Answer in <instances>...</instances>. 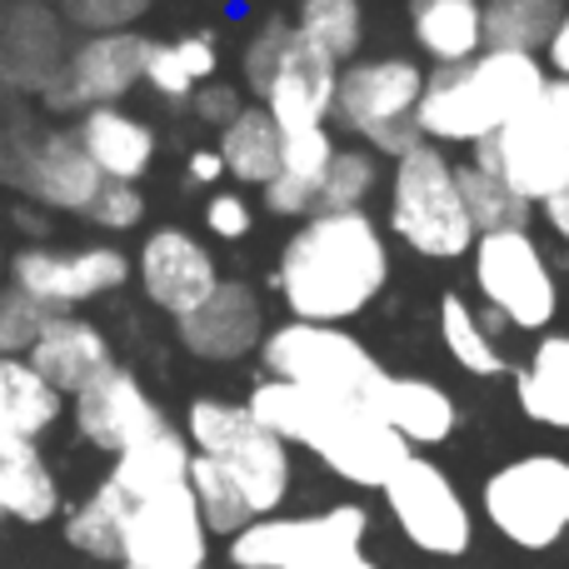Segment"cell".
Returning <instances> with one entry per match:
<instances>
[{"mask_svg": "<svg viewBox=\"0 0 569 569\" xmlns=\"http://www.w3.org/2000/svg\"><path fill=\"white\" fill-rule=\"evenodd\" d=\"M395 276V250L370 210H320L284 236L270 290L284 320L350 325L380 305Z\"/></svg>", "mask_w": 569, "mask_h": 569, "instance_id": "6da1fadb", "label": "cell"}, {"mask_svg": "<svg viewBox=\"0 0 569 569\" xmlns=\"http://www.w3.org/2000/svg\"><path fill=\"white\" fill-rule=\"evenodd\" d=\"M246 410L276 440H284L290 450H310L335 480L355 485V490H385L390 475L415 455L365 400L310 395L300 385L270 380V375H260L246 390Z\"/></svg>", "mask_w": 569, "mask_h": 569, "instance_id": "7a4b0ae2", "label": "cell"}, {"mask_svg": "<svg viewBox=\"0 0 569 569\" xmlns=\"http://www.w3.org/2000/svg\"><path fill=\"white\" fill-rule=\"evenodd\" d=\"M545 90H550V70L540 56L485 50L465 66L425 70L415 130L440 150H475L500 126H510L520 110L540 106Z\"/></svg>", "mask_w": 569, "mask_h": 569, "instance_id": "3957f363", "label": "cell"}, {"mask_svg": "<svg viewBox=\"0 0 569 569\" xmlns=\"http://www.w3.org/2000/svg\"><path fill=\"white\" fill-rule=\"evenodd\" d=\"M385 236H395L410 256L420 260H470L475 250V226L465 216L460 200V160L450 150L420 140L390 160L385 176Z\"/></svg>", "mask_w": 569, "mask_h": 569, "instance_id": "277c9868", "label": "cell"}, {"mask_svg": "<svg viewBox=\"0 0 569 569\" xmlns=\"http://www.w3.org/2000/svg\"><path fill=\"white\" fill-rule=\"evenodd\" d=\"M470 284L480 295V315L490 330H520L545 335L560 325L565 310V280L555 256L530 226L520 230H495L480 236L470 250Z\"/></svg>", "mask_w": 569, "mask_h": 569, "instance_id": "5b68a950", "label": "cell"}, {"mask_svg": "<svg viewBox=\"0 0 569 569\" xmlns=\"http://www.w3.org/2000/svg\"><path fill=\"white\" fill-rule=\"evenodd\" d=\"M186 440L190 450L210 455L236 480V490L246 495L256 520L284 510V500L295 490V450L246 410V400L196 395L186 405Z\"/></svg>", "mask_w": 569, "mask_h": 569, "instance_id": "8992f818", "label": "cell"}, {"mask_svg": "<svg viewBox=\"0 0 569 569\" xmlns=\"http://www.w3.org/2000/svg\"><path fill=\"white\" fill-rule=\"evenodd\" d=\"M0 186L40 216H80L100 196V170L70 126H40L30 116L0 120Z\"/></svg>", "mask_w": 569, "mask_h": 569, "instance_id": "52a82bcc", "label": "cell"}, {"mask_svg": "<svg viewBox=\"0 0 569 569\" xmlns=\"http://www.w3.org/2000/svg\"><path fill=\"white\" fill-rule=\"evenodd\" d=\"M425 90V66L415 56H360L340 66V90H335V116L345 136L370 146L390 166L405 150L420 146L415 130V106Z\"/></svg>", "mask_w": 569, "mask_h": 569, "instance_id": "ba28073f", "label": "cell"}, {"mask_svg": "<svg viewBox=\"0 0 569 569\" xmlns=\"http://www.w3.org/2000/svg\"><path fill=\"white\" fill-rule=\"evenodd\" d=\"M260 375L284 385H300L310 395H335V400H365L370 405L385 365L375 350L350 330V325H310V320H280L260 340Z\"/></svg>", "mask_w": 569, "mask_h": 569, "instance_id": "9c48e42d", "label": "cell"}, {"mask_svg": "<svg viewBox=\"0 0 569 569\" xmlns=\"http://www.w3.org/2000/svg\"><path fill=\"white\" fill-rule=\"evenodd\" d=\"M485 525L525 555H545L569 540V455L530 450L485 475Z\"/></svg>", "mask_w": 569, "mask_h": 569, "instance_id": "30bf717a", "label": "cell"}, {"mask_svg": "<svg viewBox=\"0 0 569 569\" xmlns=\"http://www.w3.org/2000/svg\"><path fill=\"white\" fill-rule=\"evenodd\" d=\"M146 60L150 36L146 30H110V36H80L70 40L66 66L50 76V86L36 96V106L50 120H70L76 126L86 110L100 106H126L146 86Z\"/></svg>", "mask_w": 569, "mask_h": 569, "instance_id": "8fae6325", "label": "cell"}, {"mask_svg": "<svg viewBox=\"0 0 569 569\" xmlns=\"http://www.w3.org/2000/svg\"><path fill=\"white\" fill-rule=\"evenodd\" d=\"M385 510H390L395 530L405 535V545L430 560H460L475 545V510L465 500V490L445 475V465H435L430 455H410L385 485Z\"/></svg>", "mask_w": 569, "mask_h": 569, "instance_id": "7c38bea8", "label": "cell"}, {"mask_svg": "<svg viewBox=\"0 0 569 569\" xmlns=\"http://www.w3.org/2000/svg\"><path fill=\"white\" fill-rule=\"evenodd\" d=\"M130 280H136V266H130V256L116 240H90V246H76V250L30 240V246L10 250V284L56 315L110 300Z\"/></svg>", "mask_w": 569, "mask_h": 569, "instance_id": "4fadbf2b", "label": "cell"}, {"mask_svg": "<svg viewBox=\"0 0 569 569\" xmlns=\"http://www.w3.org/2000/svg\"><path fill=\"white\" fill-rule=\"evenodd\" d=\"M370 540V510L355 500L325 505L310 515H266L226 540L230 569H300L335 550H365Z\"/></svg>", "mask_w": 569, "mask_h": 569, "instance_id": "5bb4252c", "label": "cell"}, {"mask_svg": "<svg viewBox=\"0 0 569 569\" xmlns=\"http://www.w3.org/2000/svg\"><path fill=\"white\" fill-rule=\"evenodd\" d=\"M66 415L80 440H86L90 450L110 455V460H120L126 450H136V445L170 430V415H166V405L156 400V390L120 360L110 365L106 375H96L80 395H70Z\"/></svg>", "mask_w": 569, "mask_h": 569, "instance_id": "9a60e30c", "label": "cell"}, {"mask_svg": "<svg viewBox=\"0 0 569 569\" xmlns=\"http://www.w3.org/2000/svg\"><path fill=\"white\" fill-rule=\"evenodd\" d=\"M470 160L480 170H490V176H500L530 210H540L555 190L569 186V146H565V136L545 100L520 110V116L495 130L490 140H480V146L470 150Z\"/></svg>", "mask_w": 569, "mask_h": 569, "instance_id": "2e32d148", "label": "cell"}, {"mask_svg": "<svg viewBox=\"0 0 569 569\" xmlns=\"http://www.w3.org/2000/svg\"><path fill=\"white\" fill-rule=\"evenodd\" d=\"M130 266H136V284L150 300V310L170 315V325L186 320L196 305H206L210 295L220 290V280H226L216 250L186 226L146 230L136 256H130Z\"/></svg>", "mask_w": 569, "mask_h": 569, "instance_id": "e0dca14e", "label": "cell"}, {"mask_svg": "<svg viewBox=\"0 0 569 569\" xmlns=\"http://www.w3.org/2000/svg\"><path fill=\"white\" fill-rule=\"evenodd\" d=\"M126 569H210V530L190 490L156 495L130 505L126 540H120Z\"/></svg>", "mask_w": 569, "mask_h": 569, "instance_id": "ac0fdd59", "label": "cell"}, {"mask_svg": "<svg viewBox=\"0 0 569 569\" xmlns=\"http://www.w3.org/2000/svg\"><path fill=\"white\" fill-rule=\"evenodd\" d=\"M266 295L250 280H220V290L206 305L176 320V340L186 355H196L200 365H240L250 355H260L266 340Z\"/></svg>", "mask_w": 569, "mask_h": 569, "instance_id": "d6986e66", "label": "cell"}, {"mask_svg": "<svg viewBox=\"0 0 569 569\" xmlns=\"http://www.w3.org/2000/svg\"><path fill=\"white\" fill-rule=\"evenodd\" d=\"M70 56L66 20L46 0H6L0 6V90L40 96Z\"/></svg>", "mask_w": 569, "mask_h": 569, "instance_id": "ffe728a7", "label": "cell"}, {"mask_svg": "<svg viewBox=\"0 0 569 569\" xmlns=\"http://www.w3.org/2000/svg\"><path fill=\"white\" fill-rule=\"evenodd\" d=\"M335 90H340V66H335L325 50H315L310 40H300V30H295L280 70L270 76L266 96H260L256 106L270 110V120L280 126V136H305V130L330 126Z\"/></svg>", "mask_w": 569, "mask_h": 569, "instance_id": "44dd1931", "label": "cell"}, {"mask_svg": "<svg viewBox=\"0 0 569 569\" xmlns=\"http://www.w3.org/2000/svg\"><path fill=\"white\" fill-rule=\"evenodd\" d=\"M370 410L415 455L435 450V445H450L455 430H460V400H455V390H445L440 380L415 375V370H385L370 395Z\"/></svg>", "mask_w": 569, "mask_h": 569, "instance_id": "7402d4cb", "label": "cell"}, {"mask_svg": "<svg viewBox=\"0 0 569 569\" xmlns=\"http://www.w3.org/2000/svg\"><path fill=\"white\" fill-rule=\"evenodd\" d=\"M26 365L70 400V395H80L96 375H106L110 365H116V345H110L106 325L90 320L86 310H66V315H50L46 335L36 340Z\"/></svg>", "mask_w": 569, "mask_h": 569, "instance_id": "603a6c76", "label": "cell"}, {"mask_svg": "<svg viewBox=\"0 0 569 569\" xmlns=\"http://www.w3.org/2000/svg\"><path fill=\"white\" fill-rule=\"evenodd\" d=\"M76 140L80 150L90 156V166L100 170V180H116V186H140V180L156 170V156H160V136L146 116L126 106H100V110H86L76 120Z\"/></svg>", "mask_w": 569, "mask_h": 569, "instance_id": "cb8c5ba5", "label": "cell"}, {"mask_svg": "<svg viewBox=\"0 0 569 569\" xmlns=\"http://www.w3.org/2000/svg\"><path fill=\"white\" fill-rule=\"evenodd\" d=\"M405 30L425 70L485 56V0H405Z\"/></svg>", "mask_w": 569, "mask_h": 569, "instance_id": "d4e9b609", "label": "cell"}, {"mask_svg": "<svg viewBox=\"0 0 569 569\" xmlns=\"http://www.w3.org/2000/svg\"><path fill=\"white\" fill-rule=\"evenodd\" d=\"M515 405L530 425L569 435V325L535 335L525 360L515 365Z\"/></svg>", "mask_w": 569, "mask_h": 569, "instance_id": "484cf974", "label": "cell"}, {"mask_svg": "<svg viewBox=\"0 0 569 569\" xmlns=\"http://www.w3.org/2000/svg\"><path fill=\"white\" fill-rule=\"evenodd\" d=\"M66 505L60 475L46 460L40 440L0 435V520L16 525H50Z\"/></svg>", "mask_w": 569, "mask_h": 569, "instance_id": "4316f807", "label": "cell"}, {"mask_svg": "<svg viewBox=\"0 0 569 569\" xmlns=\"http://www.w3.org/2000/svg\"><path fill=\"white\" fill-rule=\"evenodd\" d=\"M216 156H220V166H226L230 186L250 196V190H266L270 180L280 176L284 136H280L276 120H270L266 106L246 100V110H240V116L216 136Z\"/></svg>", "mask_w": 569, "mask_h": 569, "instance_id": "83f0119b", "label": "cell"}, {"mask_svg": "<svg viewBox=\"0 0 569 569\" xmlns=\"http://www.w3.org/2000/svg\"><path fill=\"white\" fill-rule=\"evenodd\" d=\"M435 335H440V350L460 365L475 380H500V375H515L510 355H505L500 335L490 330V320L480 315V305L460 290H445L440 305H435Z\"/></svg>", "mask_w": 569, "mask_h": 569, "instance_id": "f1b7e54d", "label": "cell"}, {"mask_svg": "<svg viewBox=\"0 0 569 569\" xmlns=\"http://www.w3.org/2000/svg\"><path fill=\"white\" fill-rule=\"evenodd\" d=\"M190 460H196V450H190L186 430L170 425L166 435L126 450L120 460H110L106 480L126 495V505H140V500H156V495L190 490Z\"/></svg>", "mask_w": 569, "mask_h": 569, "instance_id": "f546056e", "label": "cell"}, {"mask_svg": "<svg viewBox=\"0 0 569 569\" xmlns=\"http://www.w3.org/2000/svg\"><path fill=\"white\" fill-rule=\"evenodd\" d=\"M70 400L46 385L26 360H0V435L20 440H46L66 420Z\"/></svg>", "mask_w": 569, "mask_h": 569, "instance_id": "4dcf8cb0", "label": "cell"}, {"mask_svg": "<svg viewBox=\"0 0 569 569\" xmlns=\"http://www.w3.org/2000/svg\"><path fill=\"white\" fill-rule=\"evenodd\" d=\"M560 20L565 0H485V50L545 56Z\"/></svg>", "mask_w": 569, "mask_h": 569, "instance_id": "1f68e13d", "label": "cell"}, {"mask_svg": "<svg viewBox=\"0 0 569 569\" xmlns=\"http://www.w3.org/2000/svg\"><path fill=\"white\" fill-rule=\"evenodd\" d=\"M365 0H295L290 6V26L300 30V40H310L315 50L350 66L365 50Z\"/></svg>", "mask_w": 569, "mask_h": 569, "instance_id": "d6a6232c", "label": "cell"}, {"mask_svg": "<svg viewBox=\"0 0 569 569\" xmlns=\"http://www.w3.org/2000/svg\"><path fill=\"white\" fill-rule=\"evenodd\" d=\"M126 495L116 490L110 480H100L76 510L66 515V545L86 560H110L120 565V540H126Z\"/></svg>", "mask_w": 569, "mask_h": 569, "instance_id": "836d02e7", "label": "cell"}, {"mask_svg": "<svg viewBox=\"0 0 569 569\" xmlns=\"http://www.w3.org/2000/svg\"><path fill=\"white\" fill-rule=\"evenodd\" d=\"M385 166L370 146L350 140V146L335 150L330 170H325V186H320V210H370L375 196H385Z\"/></svg>", "mask_w": 569, "mask_h": 569, "instance_id": "e575fe53", "label": "cell"}, {"mask_svg": "<svg viewBox=\"0 0 569 569\" xmlns=\"http://www.w3.org/2000/svg\"><path fill=\"white\" fill-rule=\"evenodd\" d=\"M460 200L465 216H470L475 236H495V230H520L535 220V210L505 186L500 176L480 170L475 160H460Z\"/></svg>", "mask_w": 569, "mask_h": 569, "instance_id": "d590c367", "label": "cell"}, {"mask_svg": "<svg viewBox=\"0 0 569 569\" xmlns=\"http://www.w3.org/2000/svg\"><path fill=\"white\" fill-rule=\"evenodd\" d=\"M190 495H196V505H200L206 530L220 535V540H236L246 525H256L246 495L236 490V480H230V475L220 470L210 455H196V460H190Z\"/></svg>", "mask_w": 569, "mask_h": 569, "instance_id": "8d00e7d4", "label": "cell"}, {"mask_svg": "<svg viewBox=\"0 0 569 569\" xmlns=\"http://www.w3.org/2000/svg\"><path fill=\"white\" fill-rule=\"evenodd\" d=\"M290 40H295V26H290V16H280V10L260 16L256 26L246 30V40H240V80H246L250 100L266 96V86H270V76L280 70Z\"/></svg>", "mask_w": 569, "mask_h": 569, "instance_id": "74e56055", "label": "cell"}, {"mask_svg": "<svg viewBox=\"0 0 569 569\" xmlns=\"http://www.w3.org/2000/svg\"><path fill=\"white\" fill-rule=\"evenodd\" d=\"M50 315L40 300H30V295H20L16 284H6L0 290V360H30V350H36V340L46 335Z\"/></svg>", "mask_w": 569, "mask_h": 569, "instance_id": "f35d334b", "label": "cell"}, {"mask_svg": "<svg viewBox=\"0 0 569 569\" xmlns=\"http://www.w3.org/2000/svg\"><path fill=\"white\" fill-rule=\"evenodd\" d=\"M335 150H340V136H335V126L305 130V136H284L280 176H284V180H295V186H305V190H315V196H320V186H325V170H330Z\"/></svg>", "mask_w": 569, "mask_h": 569, "instance_id": "ab89813d", "label": "cell"}, {"mask_svg": "<svg viewBox=\"0 0 569 569\" xmlns=\"http://www.w3.org/2000/svg\"><path fill=\"white\" fill-rule=\"evenodd\" d=\"M146 216H150L146 190L106 180V186H100V196H96V206L86 210V226L100 230V240H120V236H130V230L146 226Z\"/></svg>", "mask_w": 569, "mask_h": 569, "instance_id": "60d3db41", "label": "cell"}, {"mask_svg": "<svg viewBox=\"0 0 569 569\" xmlns=\"http://www.w3.org/2000/svg\"><path fill=\"white\" fill-rule=\"evenodd\" d=\"M156 0H56L60 20L86 36H110V30H136L150 16Z\"/></svg>", "mask_w": 569, "mask_h": 569, "instance_id": "b9f144b4", "label": "cell"}, {"mask_svg": "<svg viewBox=\"0 0 569 569\" xmlns=\"http://www.w3.org/2000/svg\"><path fill=\"white\" fill-rule=\"evenodd\" d=\"M200 220H206V236L210 240L236 246V240H246L250 230H256V200H250L246 190H236V186H230V190H210Z\"/></svg>", "mask_w": 569, "mask_h": 569, "instance_id": "7bdbcfd3", "label": "cell"}, {"mask_svg": "<svg viewBox=\"0 0 569 569\" xmlns=\"http://www.w3.org/2000/svg\"><path fill=\"white\" fill-rule=\"evenodd\" d=\"M146 90L150 96H160L166 106H190V96H196V80L186 76V66H180L176 56V40H150V60H146Z\"/></svg>", "mask_w": 569, "mask_h": 569, "instance_id": "ee69618b", "label": "cell"}, {"mask_svg": "<svg viewBox=\"0 0 569 569\" xmlns=\"http://www.w3.org/2000/svg\"><path fill=\"white\" fill-rule=\"evenodd\" d=\"M240 110H246V90H240L236 80H226V76H220V80H206V86L190 96V116H196L200 126H210L216 136L240 116Z\"/></svg>", "mask_w": 569, "mask_h": 569, "instance_id": "f6af8a7d", "label": "cell"}, {"mask_svg": "<svg viewBox=\"0 0 569 569\" xmlns=\"http://www.w3.org/2000/svg\"><path fill=\"white\" fill-rule=\"evenodd\" d=\"M176 56L196 86L220 80V40L210 36V30H186V36H176Z\"/></svg>", "mask_w": 569, "mask_h": 569, "instance_id": "bcb514c9", "label": "cell"}, {"mask_svg": "<svg viewBox=\"0 0 569 569\" xmlns=\"http://www.w3.org/2000/svg\"><path fill=\"white\" fill-rule=\"evenodd\" d=\"M186 180L196 190H216L220 180H226V166H220V156H216V146H200V150H190L186 156Z\"/></svg>", "mask_w": 569, "mask_h": 569, "instance_id": "7dc6e473", "label": "cell"}, {"mask_svg": "<svg viewBox=\"0 0 569 569\" xmlns=\"http://www.w3.org/2000/svg\"><path fill=\"white\" fill-rule=\"evenodd\" d=\"M535 216L545 220V230L555 236V246H565V250H569V186H565V190H555V196L545 200V206L535 210Z\"/></svg>", "mask_w": 569, "mask_h": 569, "instance_id": "c3c4849f", "label": "cell"}, {"mask_svg": "<svg viewBox=\"0 0 569 569\" xmlns=\"http://www.w3.org/2000/svg\"><path fill=\"white\" fill-rule=\"evenodd\" d=\"M545 70H550V80H569V6H565V20L555 26L550 46H545Z\"/></svg>", "mask_w": 569, "mask_h": 569, "instance_id": "681fc988", "label": "cell"}, {"mask_svg": "<svg viewBox=\"0 0 569 569\" xmlns=\"http://www.w3.org/2000/svg\"><path fill=\"white\" fill-rule=\"evenodd\" d=\"M545 106H550L555 126H560L565 146H569V80H550V90H545Z\"/></svg>", "mask_w": 569, "mask_h": 569, "instance_id": "f907efd6", "label": "cell"}, {"mask_svg": "<svg viewBox=\"0 0 569 569\" xmlns=\"http://www.w3.org/2000/svg\"><path fill=\"white\" fill-rule=\"evenodd\" d=\"M10 284V250H6V230H0V290Z\"/></svg>", "mask_w": 569, "mask_h": 569, "instance_id": "816d5d0a", "label": "cell"}, {"mask_svg": "<svg viewBox=\"0 0 569 569\" xmlns=\"http://www.w3.org/2000/svg\"><path fill=\"white\" fill-rule=\"evenodd\" d=\"M120 569H126V565H120Z\"/></svg>", "mask_w": 569, "mask_h": 569, "instance_id": "f5cc1de1", "label": "cell"}, {"mask_svg": "<svg viewBox=\"0 0 569 569\" xmlns=\"http://www.w3.org/2000/svg\"><path fill=\"white\" fill-rule=\"evenodd\" d=\"M0 525H6V520H0Z\"/></svg>", "mask_w": 569, "mask_h": 569, "instance_id": "db71d44e", "label": "cell"}]
</instances>
